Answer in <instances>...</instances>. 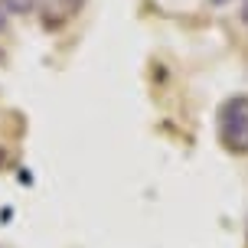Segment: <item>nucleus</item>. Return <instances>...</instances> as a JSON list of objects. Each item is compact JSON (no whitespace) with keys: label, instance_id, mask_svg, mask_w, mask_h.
Segmentation results:
<instances>
[{"label":"nucleus","instance_id":"obj_2","mask_svg":"<svg viewBox=\"0 0 248 248\" xmlns=\"http://www.w3.org/2000/svg\"><path fill=\"white\" fill-rule=\"evenodd\" d=\"M62 3H65V13H75L82 7V0H62Z\"/></svg>","mask_w":248,"mask_h":248},{"label":"nucleus","instance_id":"obj_1","mask_svg":"<svg viewBox=\"0 0 248 248\" xmlns=\"http://www.w3.org/2000/svg\"><path fill=\"white\" fill-rule=\"evenodd\" d=\"M219 137L232 154H248V95H235L219 108Z\"/></svg>","mask_w":248,"mask_h":248},{"label":"nucleus","instance_id":"obj_6","mask_svg":"<svg viewBox=\"0 0 248 248\" xmlns=\"http://www.w3.org/2000/svg\"><path fill=\"white\" fill-rule=\"evenodd\" d=\"M0 26H3V16H0Z\"/></svg>","mask_w":248,"mask_h":248},{"label":"nucleus","instance_id":"obj_7","mask_svg":"<svg viewBox=\"0 0 248 248\" xmlns=\"http://www.w3.org/2000/svg\"><path fill=\"white\" fill-rule=\"evenodd\" d=\"M0 59H3V52H0Z\"/></svg>","mask_w":248,"mask_h":248},{"label":"nucleus","instance_id":"obj_4","mask_svg":"<svg viewBox=\"0 0 248 248\" xmlns=\"http://www.w3.org/2000/svg\"><path fill=\"white\" fill-rule=\"evenodd\" d=\"M212 7H222V3H229V0H209Z\"/></svg>","mask_w":248,"mask_h":248},{"label":"nucleus","instance_id":"obj_5","mask_svg":"<svg viewBox=\"0 0 248 248\" xmlns=\"http://www.w3.org/2000/svg\"><path fill=\"white\" fill-rule=\"evenodd\" d=\"M0 167H3V150H0Z\"/></svg>","mask_w":248,"mask_h":248},{"label":"nucleus","instance_id":"obj_3","mask_svg":"<svg viewBox=\"0 0 248 248\" xmlns=\"http://www.w3.org/2000/svg\"><path fill=\"white\" fill-rule=\"evenodd\" d=\"M242 23H248V3L242 7Z\"/></svg>","mask_w":248,"mask_h":248}]
</instances>
